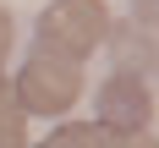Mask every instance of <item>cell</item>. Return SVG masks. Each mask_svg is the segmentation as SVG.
Returning a JSON list of instances; mask_svg holds the SVG:
<instances>
[{
    "label": "cell",
    "mask_w": 159,
    "mask_h": 148,
    "mask_svg": "<svg viewBox=\"0 0 159 148\" xmlns=\"http://www.w3.org/2000/svg\"><path fill=\"white\" fill-rule=\"evenodd\" d=\"M110 22L115 16H110L104 0H49L44 11H39V49L82 66L93 49H104Z\"/></svg>",
    "instance_id": "obj_1"
},
{
    "label": "cell",
    "mask_w": 159,
    "mask_h": 148,
    "mask_svg": "<svg viewBox=\"0 0 159 148\" xmlns=\"http://www.w3.org/2000/svg\"><path fill=\"white\" fill-rule=\"evenodd\" d=\"M11 93L22 104V115H66L82 99V66L61 61L49 49H33L28 61H22V71H16Z\"/></svg>",
    "instance_id": "obj_2"
},
{
    "label": "cell",
    "mask_w": 159,
    "mask_h": 148,
    "mask_svg": "<svg viewBox=\"0 0 159 148\" xmlns=\"http://www.w3.org/2000/svg\"><path fill=\"white\" fill-rule=\"evenodd\" d=\"M93 104H99V126H115V132H126V137L154 132V88H148V77L110 71V77L99 82Z\"/></svg>",
    "instance_id": "obj_3"
},
{
    "label": "cell",
    "mask_w": 159,
    "mask_h": 148,
    "mask_svg": "<svg viewBox=\"0 0 159 148\" xmlns=\"http://www.w3.org/2000/svg\"><path fill=\"white\" fill-rule=\"evenodd\" d=\"M104 49L115 55V71H132V77H148V71L159 66L154 28H143V22H110V33H104Z\"/></svg>",
    "instance_id": "obj_4"
},
{
    "label": "cell",
    "mask_w": 159,
    "mask_h": 148,
    "mask_svg": "<svg viewBox=\"0 0 159 148\" xmlns=\"http://www.w3.org/2000/svg\"><path fill=\"white\" fill-rule=\"evenodd\" d=\"M0 148H28V115L16 93H0Z\"/></svg>",
    "instance_id": "obj_5"
},
{
    "label": "cell",
    "mask_w": 159,
    "mask_h": 148,
    "mask_svg": "<svg viewBox=\"0 0 159 148\" xmlns=\"http://www.w3.org/2000/svg\"><path fill=\"white\" fill-rule=\"evenodd\" d=\"M93 143H99V121H61L39 148H93Z\"/></svg>",
    "instance_id": "obj_6"
},
{
    "label": "cell",
    "mask_w": 159,
    "mask_h": 148,
    "mask_svg": "<svg viewBox=\"0 0 159 148\" xmlns=\"http://www.w3.org/2000/svg\"><path fill=\"white\" fill-rule=\"evenodd\" d=\"M11 44H16V22H11V11L0 6V61L11 55Z\"/></svg>",
    "instance_id": "obj_7"
},
{
    "label": "cell",
    "mask_w": 159,
    "mask_h": 148,
    "mask_svg": "<svg viewBox=\"0 0 159 148\" xmlns=\"http://www.w3.org/2000/svg\"><path fill=\"white\" fill-rule=\"evenodd\" d=\"M93 148H132V137L115 132V126H99V143H93Z\"/></svg>",
    "instance_id": "obj_8"
},
{
    "label": "cell",
    "mask_w": 159,
    "mask_h": 148,
    "mask_svg": "<svg viewBox=\"0 0 159 148\" xmlns=\"http://www.w3.org/2000/svg\"><path fill=\"white\" fill-rule=\"evenodd\" d=\"M132 148H154V132H137V137H132Z\"/></svg>",
    "instance_id": "obj_9"
},
{
    "label": "cell",
    "mask_w": 159,
    "mask_h": 148,
    "mask_svg": "<svg viewBox=\"0 0 159 148\" xmlns=\"http://www.w3.org/2000/svg\"><path fill=\"white\" fill-rule=\"evenodd\" d=\"M0 93H11V82H6V66H0Z\"/></svg>",
    "instance_id": "obj_10"
}]
</instances>
